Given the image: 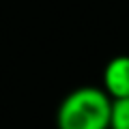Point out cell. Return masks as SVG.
<instances>
[{
    "label": "cell",
    "mask_w": 129,
    "mask_h": 129,
    "mask_svg": "<svg viewBox=\"0 0 129 129\" xmlns=\"http://www.w3.org/2000/svg\"><path fill=\"white\" fill-rule=\"evenodd\" d=\"M112 99L99 88H78L62 99L56 114L58 129H110Z\"/></svg>",
    "instance_id": "1"
},
{
    "label": "cell",
    "mask_w": 129,
    "mask_h": 129,
    "mask_svg": "<svg viewBox=\"0 0 129 129\" xmlns=\"http://www.w3.org/2000/svg\"><path fill=\"white\" fill-rule=\"evenodd\" d=\"M103 86L112 101L129 99V56H116L106 64Z\"/></svg>",
    "instance_id": "2"
},
{
    "label": "cell",
    "mask_w": 129,
    "mask_h": 129,
    "mask_svg": "<svg viewBox=\"0 0 129 129\" xmlns=\"http://www.w3.org/2000/svg\"><path fill=\"white\" fill-rule=\"evenodd\" d=\"M110 129H129V99L112 101Z\"/></svg>",
    "instance_id": "3"
}]
</instances>
